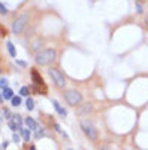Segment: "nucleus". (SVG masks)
<instances>
[{
    "label": "nucleus",
    "instance_id": "4",
    "mask_svg": "<svg viewBox=\"0 0 148 150\" xmlns=\"http://www.w3.org/2000/svg\"><path fill=\"white\" fill-rule=\"evenodd\" d=\"M64 101L69 104V105H78V104L82 101V96L76 90H67L64 92Z\"/></svg>",
    "mask_w": 148,
    "mask_h": 150
},
{
    "label": "nucleus",
    "instance_id": "22",
    "mask_svg": "<svg viewBox=\"0 0 148 150\" xmlns=\"http://www.w3.org/2000/svg\"><path fill=\"white\" fill-rule=\"evenodd\" d=\"M12 138H13V141H15V143H19V137H18L17 134H15V135H13V137H12Z\"/></svg>",
    "mask_w": 148,
    "mask_h": 150
},
{
    "label": "nucleus",
    "instance_id": "23",
    "mask_svg": "<svg viewBox=\"0 0 148 150\" xmlns=\"http://www.w3.org/2000/svg\"><path fill=\"white\" fill-rule=\"evenodd\" d=\"M136 11L138 12H142V6H141L139 3H136Z\"/></svg>",
    "mask_w": 148,
    "mask_h": 150
},
{
    "label": "nucleus",
    "instance_id": "6",
    "mask_svg": "<svg viewBox=\"0 0 148 150\" xmlns=\"http://www.w3.org/2000/svg\"><path fill=\"white\" fill-rule=\"evenodd\" d=\"M31 78H33V83L39 86L38 93H40V95H46V84H45V81L42 80V77H40V74L38 72L36 69H31Z\"/></svg>",
    "mask_w": 148,
    "mask_h": 150
},
{
    "label": "nucleus",
    "instance_id": "17",
    "mask_svg": "<svg viewBox=\"0 0 148 150\" xmlns=\"http://www.w3.org/2000/svg\"><path fill=\"white\" fill-rule=\"evenodd\" d=\"M2 113H3V117H5V119H11V117H12V113L9 111L8 108H3Z\"/></svg>",
    "mask_w": 148,
    "mask_h": 150
},
{
    "label": "nucleus",
    "instance_id": "7",
    "mask_svg": "<svg viewBox=\"0 0 148 150\" xmlns=\"http://www.w3.org/2000/svg\"><path fill=\"white\" fill-rule=\"evenodd\" d=\"M21 126H23L21 116H19V114H12V117L9 119V128L15 132V131H21V129H23Z\"/></svg>",
    "mask_w": 148,
    "mask_h": 150
},
{
    "label": "nucleus",
    "instance_id": "15",
    "mask_svg": "<svg viewBox=\"0 0 148 150\" xmlns=\"http://www.w3.org/2000/svg\"><path fill=\"white\" fill-rule=\"evenodd\" d=\"M19 132H21V135L24 137V140H25V141H29V140H30V132L27 131V129H21Z\"/></svg>",
    "mask_w": 148,
    "mask_h": 150
},
{
    "label": "nucleus",
    "instance_id": "18",
    "mask_svg": "<svg viewBox=\"0 0 148 150\" xmlns=\"http://www.w3.org/2000/svg\"><path fill=\"white\" fill-rule=\"evenodd\" d=\"M19 96H29V87H21V90H19Z\"/></svg>",
    "mask_w": 148,
    "mask_h": 150
},
{
    "label": "nucleus",
    "instance_id": "29",
    "mask_svg": "<svg viewBox=\"0 0 148 150\" xmlns=\"http://www.w3.org/2000/svg\"><path fill=\"white\" fill-rule=\"evenodd\" d=\"M67 150H73V149H67Z\"/></svg>",
    "mask_w": 148,
    "mask_h": 150
},
{
    "label": "nucleus",
    "instance_id": "8",
    "mask_svg": "<svg viewBox=\"0 0 148 150\" xmlns=\"http://www.w3.org/2000/svg\"><path fill=\"white\" fill-rule=\"evenodd\" d=\"M2 98L3 99H12L13 98V92H12V89L9 86L2 87Z\"/></svg>",
    "mask_w": 148,
    "mask_h": 150
},
{
    "label": "nucleus",
    "instance_id": "11",
    "mask_svg": "<svg viewBox=\"0 0 148 150\" xmlns=\"http://www.w3.org/2000/svg\"><path fill=\"white\" fill-rule=\"evenodd\" d=\"M52 105H54V108L57 110V113H58L60 116H62V117H64V116L67 114V113H66V110H64L62 105H60V104H58L57 101H52Z\"/></svg>",
    "mask_w": 148,
    "mask_h": 150
},
{
    "label": "nucleus",
    "instance_id": "24",
    "mask_svg": "<svg viewBox=\"0 0 148 150\" xmlns=\"http://www.w3.org/2000/svg\"><path fill=\"white\" fill-rule=\"evenodd\" d=\"M2 87H6V78H2Z\"/></svg>",
    "mask_w": 148,
    "mask_h": 150
},
{
    "label": "nucleus",
    "instance_id": "10",
    "mask_svg": "<svg viewBox=\"0 0 148 150\" xmlns=\"http://www.w3.org/2000/svg\"><path fill=\"white\" fill-rule=\"evenodd\" d=\"M91 110H93V107L90 105V104H84V105H81L79 108H78V114H88V113H91Z\"/></svg>",
    "mask_w": 148,
    "mask_h": 150
},
{
    "label": "nucleus",
    "instance_id": "26",
    "mask_svg": "<svg viewBox=\"0 0 148 150\" xmlns=\"http://www.w3.org/2000/svg\"><path fill=\"white\" fill-rule=\"evenodd\" d=\"M145 23H147V27H148V14H147V18H145Z\"/></svg>",
    "mask_w": 148,
    "mask_h": 150
},
{
    "label": "nucleus",
    "instance_id": "27",
    "mask_svg": "<svg viewBox=\"0 0 148 150\" xmlns=\"http://www.w3.org/2000/svg\"><path fill=\"white\" fill-rule=\"evenodd\" d=\"M29 150H36V147H35V146H31V147H30Z\"/></svg>",
    "mask_w": 148,
    "mask_h": 150
},
{
    "label": "nucleus",
    "instance_id": "14",
    "mask_svg": "<svg viewBox=\"0 0 148 150\" xmlns=\"http://www.w3.org/2000/svg\"><path fill=\"white\" fill-rule=\"evenodd\" d=\"M25 107H27V110H29V111H31V110L35 108V101H33L31 98H27V101H25Z\"/></svg>",
    "mask_w": 148,
    "mask_h": 150
},
{
    "label": "nucleus",
    "instance_id": "12",
    "mask_svg": "<svg viewBox=\"0 0 148 150\" xmlns=\"http://www.w3.org/2000/svg\"><path fill=\"white\" fill-rule=\"evenodd\" d=\"M6 47H8V51H9V54L12 57H15L17 56V51H15V47H13V44L9 41V42H6Z\"/></svg>",
    "mask_w": 148,
    "mask_h": 150
},
{
    "label": "nucleus",
    "instance_id": "28",
    "mask_svg": "<svg viewBox=\"0 0 148 150\" xmlns=\"http://www.w3.org/2000/svg\"><path fill=\"white\" fill-rule=\"evenodd\" d=\"M102 150H111V149H108V147H102Z\"/></svg>",
    "mask_w": 148,
    "mask_h": 150
},
{
    "label": "nucleus",
    "instance_id": "13",
    "mask_svg": "<svg viewBox=\"0 0 148 150\" xmlns=\"http://www.w3.org/2000/svg\"><path fill=\"white\" fill-rule=\"evenodd\" d=\"M11 102H12V105L13 107H19V105H21V96H13L12 98V99H11Z\"/></svg>",
    "mask_w": 148,
    "mask_h": 150
},
{
    "label": "nucleus",
    "instance_id": "25",
    "mask_svg": "<svg viewBox=\"0 0 148 150\" xmlns=\"http://www.w3.org/2000/svg\"><path fill=\"white\" fill-rule=\"evenodd\" d=\"M2 147H3V149H6V147H8V141H5L3 144H2Z\"/></svg>",
    "mask_w": 148,
    "mask_h": 150
},
{
    "label": "nucleus",
    "instance_id": "20",
    "mask_svg": "<svg viewBox=\"0 0 148 150\" xmlns=\"http://www.w3.org/2000/svg\"><path fill=\"white\" fill-rule=\"evenodd\" d=\"M44 134H45V132H44V129H40V128H39L38 131H36V134H35V135H36V138H40V137H42Z\"/></svg>",
    "mask_w": 148,
    "mask_h": 150
},
{
    "label": "nucleus",
    "instance_id": "21",
    "mask_svg": "<svg viewBox=\"0 0 148 150\" xmlns=\"http://www.w3.org/2000/svg\"><path fill=\"white\" fill-rule=\"evenodd\" d=\"M17 65H18V66H21V68H25L27 66V63L24 60H17Z\"/></svg>",
    "mask_w": 148,
    "mask_h": 150
},
{
    "label": "nucleus",
    "instance_id": "16",
    "mask_svg": "<svg viewBox=\"0 0 148 150\" xmlns=\"http://www.w3.org/2000/svg\"><path fill=\"white\" fill-rule=\"evenodd\" d=\"M54 129H56V131H57L58 134H62V135L64 137V138H67V134H66V132L63 131L62 128H60V125H54Z\"/></svg>",
    "mask_w": 148,
    "mask_h": 150
},
{
    "label": "nucleus",
    "instance_id": "2",
    "mask_svg": "<svg viewBox=\"0 0 148 150\" xmlns=\"http://www.w3.org/2000/svg\"><path fill=\"white\" fill-rule=\"evenodd\" d=\"M81 129L85 132V135L88 137L90 140H97V137H99V134H97V129L94 128V125L91 122H88V120H82L81 122Z\"/></svg>",
    "mask_w": 148,
    "mask_h": 150
},
{
    "label": "nucleus",
    "instance_id": "5",
    "mask_svg": "<svg viewBox=\"0 0 148 150\" xmlns=\"http://www.w3.org/2000/svg\"><path fill=\"white\" fill-rule=\"evenodd\" d=\"M50 77L52 78V81H54V84H56L57 87H64L66 86V78L58 69L51 68L50 69Z\"/></svg>",
    "mask_w": 148,
    "mask_h": 150
},
{
    "label": "nucleus",
    "instance_id": "9",
    "mask_svg": "<svg viewBox=\"0 0 148 150\" xmlns=\"http://www.w3.org/2000/svg\"><path fill=\"white\" fill-rule=\"evenodd\" d=\"M24 122H25V125L29 126V129H31V131H38V129H39V126H38L36 120H33L31 117H27V119H25Z\"/></svg>",
    "mask_w": 148,
    "mask_h": 150
},
{
    "label": "nucleus",
    "instance_id": "3",
    "mask_svg": "<svg viewBox=\"0 0 148 150\" xmlns=\"http://www.w3.org/2000/svg\"><path fill=\"white\" fill-rule=\"evenodd\" d=\"M27 21H29V14H21L19 15L15 21H13V24H12V32L13 33H21V32L24 30V27H25V24H27Z\"/></svg>",
    "mask_w": 148,
    "mask_h": 150
},
{
    "label": "nucleus",
    "instance_id": "19",
    "mask_svg": "<svg viewBox=\"0 0 148 150\" xmlns=\"http://www.w3.org/2000/svg\"><path fill=\"white\" fill-rule=\"evenodd\" d=\"M0 12H2V15H5L6 12H8V9H6V5H5V3L0 5Z\"/></svg>",
    "mask_w": 148,
    "mask_h": 150
},
{
    "label": "nucleus",
    "instance_id": "1",
    "mask_svg": "<svg viewBox=\"0 0 148 150\" xmlns=\"http://www.w3.org/2000/svg\"><path fill=\"white\" fill-rule=\"evenodd\" d=\"M54 60H56V50H52V48L42 50V51H40V53L36 56V62H38L39 65H42V66L52 63Z\"/></svg>",
    "mask_w": 148,
    "mask_h": 150
}]
</instances>
